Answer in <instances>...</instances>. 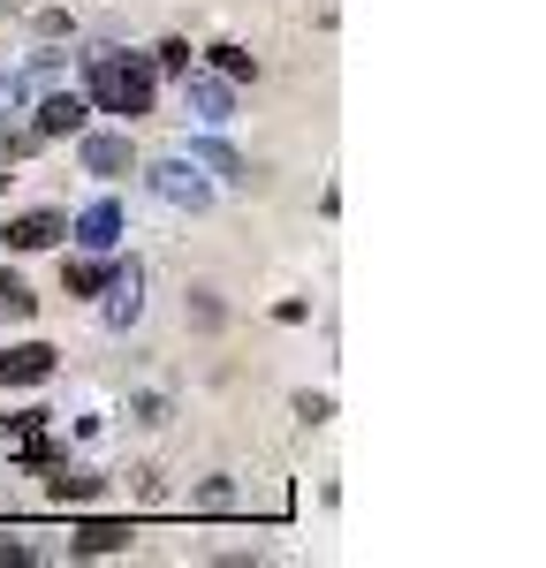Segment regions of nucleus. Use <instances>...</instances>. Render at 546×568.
<instances>
[{"mask_svg":"<svg viewBox=\"0 0 546 568\" xmlns=\"http://www.w3.org/2000/svg\"><path fill=\"white\" fill-rule=\"evenodd\" d=\"M91 99L107 114H152V77L136 61H114V53H91Z\"/></svg>","mask_w":546,"mask_h":568,"instance_id":"nucleus-1","label":"nucleus"},{"mask_svg":"<svg viewBox=\"0 0 546 568\" xmlns=\"http://www.w3.org/2000/svg\"><path fill=\"white\" fill-rule=\"evenodd\" d=\"M39 379H53V349L46 342H23V349L0 356V387H39Z\"/></svg>","mask_w":546,"mask_h":568,"instance_id":"nucleus-2","label":"nucleus"},{"mask_svg":"<svg viewBox=\"0 0 546 568\" xmlns=\"http://www.w3.org/2000/svg\"><path fill=\"white\" fill-rule=\"evenodd\" d=\"M84 114H91V106L77 99V91H53V99L39 106V136H77V130H84Z\"/></svg>","mask_w":546,"mask_h":568,"instance_id":"nucleus-3","label":"nucleus"},{"mask_svg":"<svg viewBox=\"0 0 546 568\" xmlns=\"http://www.w3.org/2000/svg\"><path fill=\"white\" fill-rule=\"evenodd\" d=\"M61 235V220L53 213H23V220H8V251H46Z\"/></svg>","mask_w":546,"mask_h":568,"instance_id":"nucleus-4","label":"nucleus"},{"mask_svg":"<svg viewBox=\"0 0 546 568\" xmlns=\"http://www.w3.org/2000/svg\"><path fill=\"white\" fill-rule=\"evenodd\" d=\"M84 168L91 175H122L130 168V136H84Z\"/></svg>","mask_w":546,"mask_h":568,"instance_id":"nucleus-5","label":"nucleus"},{"mask_svg":"<svg viewBox=\"0 0 546 568\" xmlns=\"http://www.w3.org/2000/svg\"><path fill=\"white\" fill-rule=\"evenodd\" d=\"M77 235H84L91 251H114V235H122V213H114V205H91V213L77 220Z\"/></svg>","mask_w":546,"mask_h":568,"instance_id":"nucleus-6","label":"nucleus"},{"mask_svg":"<svg viewBox=\"0 0 546 568\" xmlns=\"http://www.w3.org/2000/svg\"><path fill=\"white\" fill-rule=\"evenodd\" d=\"M77 546H84V554H122V546H130V524H84Z\"/></svg>","mask_w":546,"mask_h":568,"instance_id":"nucleus-7","label":"nucleus"},{"mask_svg":"<svg viewBox=\"0 0 546 568\" xmlns=\"http://www.w3.org/2000/svg\"><path fill=\"white\" fill-rule=\"evenodd\" d=\"M61 288H69V296H91V288H107V265L69 258V265H61Z\"/></svg>","mask_w":546,"mask_h":568,"instance_id":"nucleus-8","label":"nucleus"},{"mask_svg":"<svg viewBox=\"0 0 546 568\" xmlns=\"http://www.w3.org/2000/svg\"><path fill=\"white\" fill-rule=\"evenodd\" d=\"M31 304H39V296H31V288L16 281V273H0V311H16V318H23Z\"/></svg>","mask_w":546,"mask_h":568,"instance_id":"nucleus-9","label":"nucleus"},{"mask_svg":"<svg viewBox=\"0 0 546 568\" xmlns=\"http://www.w3.org/2000/svg\"><path fill=\"white\" fill-rule=\"evenodd\" d=\"M160 190H168V197H190V205H198V197H205V190H198V182H190V168H160Z\"/></svg>","mask_w":546,"mask_h":568,"instance_id":"nucleus-10","label":"nucleus"},{"mask_svg":"<svg viewBox=\"0 0 546 568\" xmlns=\"http://www.w3.org/2000/svg\"><path fill=\"white\" fill-rule=\"evenodd\" d=\"M190 99L205 106V122H228V91L221 84H190Z\"/></svg>","mask_w":546,"mask_h":568,"instance_id":"nucleus-11","label":"nucleus"},{"mask_svg":"<svg viewBox=\"0 0 546 568\" xmlns=\"http://www.w3.org/2000/svg\"><path fill=\"white\" fill-rule=\"evenodd\" d=\"M213 53H221V69H228V77H251V69H259V61H251L243 45H213Z\"/></svg>","mask_w":546,"mask_h":568,"instance_id":"nucleus-12","label":"nucleus"},{"mask_svg":"<svg viewBox=\"0 0 546 568\" xmlns=\"http://www.w3.org/2000/svg\"><path fill=\"white\" fill-rule=\"evenodd\" d=\"M53 500H91V478H69V470H61V478H53Z\"/></svg>","mask_w":546,"mask_h":568,"instance_id":"nucleus-13","label":"nucleus"},{"mask_svg":"<svg viewBox=\"0 0 546 568\" xmlns=\"http://www.w3.org/2000/svg\"><path fill=\"white\" fill-rule=\"evenodd\" d=\"M160 69H182V77H190V45L168 39V45H160Z\"/></svg>","mask_w":546,"mask_h":568,"instance_id":"nucleus-14","label":"nucleus"},{"mask_svg":"<svg viewBox=\"0 0 546 568\" xmlns=\"http://www.w3.org/2000/svg\"><path fill=\"white\" fill-rule=\"evenodd\" d=\"M0 561H23V546H16V538H0Z\"/></svg>","mask_w":546,"mask_h":568,"instance_id":"nucleus-15","label":"nucleus"}]
</instances>
